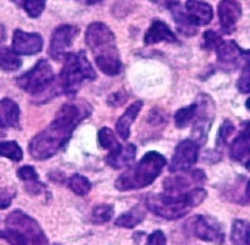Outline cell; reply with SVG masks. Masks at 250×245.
<instances>
[{
	"mask_svg": "<svg viewBox=\"0 0 250 245\" xmlns=\"http://www.w3.org/2000/svg\"><path fill=\"white\" fill-rule=\"evenodd\" d=\"M91 115V105L85 100H74L64 104L57 111L53 122L30 140L28 150L35 160L54 157L73 137L83 120Z\"/></svg>",
	"mask_w": 250,
	"mask_h": 245,
	"instance_id": "cell-1",
	"label": "cell"
},
{
	"mask_svg": "<svg viewBox=\"0 0 250 245\" xmlns=\"http://www.w3.org/2000/svg\"><path fill=\"white\" fill-rule=\"evenodd\" d=\"M85 43L93 53L94 60L103 74L118 75L122 71V60L113 30L106 24L94 21L86 28Z\"/></svg>",
	"mask_w": 250,
	"mask_h": 245,
	"instance_id": "cell-2",
	"label": "cell"
},
{
	"mask_svg": "<svg viewBox=\"0 0 250 245\" xmlns=\"http://www.w3.org/2000/svg\"><path fill=\"white\" fill-rule=\"evenodd\" d=\"M205 198L207 190L202 186L185 193L151 194L145 200V205L156 217L167 220H176L185 217L193 208L200 205Z\"/></svg>",
	"mask_w": 250,
	"mask_h": 245,
	"instance_id": "cell-3",
	"label": "cell"
},
{
	"mask_svg": "<svg viewBox=\"0 0 250 245\" xmlns=\"http://www.w3.org/2000/svg\"><path fill=\"white\" fill-rule=\"evenodd\" d=\"M167 165V159L158 151H148L137 164L122 173L115 180V188L120 191L143 189L153 184Z\"/></svg>",
	"mask_w": 250,
	"mask_h": 245,
	"instance_id": "cell-4",
	"label": "cell"
},
{
	"mask_svg": "<svg viewBox=\"0 0 250 245\" xmlns=\"http://www.w3.org/2000/svg\"><path fill=\"white\" fill-rule=\"evenodd\" d=\"M62 60L64 64L58 80L62 94L74 97L84 82L97 79V73L86 58L85 52L66 53Z\"/></svg>",
	"mask_w": 250,
	"mask_h": 245,
	"instance_id": "cell-5",
	"label": "cell"
},
{
	"mask_svg": "<svg viewBox=\"0 0 250 245\" xmlns=\"http://www.w3.org/2000/svg\"><path fill=\"white\" fill-rule=\"evenodd\" d=\"M6 229L18 231L28 242V245H48V238L39 223L23 210L12 211L5 219Z\"/></svg>",
	"mask_w": 250,
	"mask_h": 245,
	"instance_id": "cell-6",
	"label": "cell"
},
{
	"mask_svg": "<svg viewBox=\"0 0 250 245\" xmlns=\"http://www.w3.org/2000/svg\"><path fill=\"white\" fill-rule=\"evenodd\" d=\"M54 82V71L45 59L38 60L30 70L17 79V85L33 97L45 91Z\"/></svg>",
	"mask_w": 250,
	"mask_h": 245,
	"instance_id": "cell-7",
	"label": "cell"
},
{
	"mask_svg": "<svg viewBox=\"0 0 250 245\" xmlns=\"http://www.w3.org/2000/svg\"><path fill=\"white\" fill-rule=\"evenodd\" d=\"M196 115L193 129V140L199 146L204 145L208 139V133L211 128L214 119V103L213 99L208 95L202 94L195 100Z\"/></svg>",
	"mask_w": 250,
	"mask_h": 245,
	"instance_id": "cell-8",
	"label": "cell"
},
{
	"mask_svg": "<svg viewBox=\"0 0 250 245\" xmlns=\"http://www.w3.org/2000/svg\"><path fill=\"white\" fill-rule=\"evenodd\" d=\"M207 180V175L202 169H188V170L178 171L171 177L165 178L163 188L165 193L178 194L185 193L191 189L202 188Z\"/></svg>",
	"mask_w": 250,
	"mask_h": 245,
	"instance_id": "cell-9",
	"label": "cell"
},
{
	"mask_svg": "<svg viewBox=\"0 0 250 245\" xmlns=\"http://www.w3.org/2000/svg\"><path fill=\"white\" fill-rule=\"evenodd\" d=\"M216 58L220 69L224 71H233L249 61V52L240 48L234 40H223L215 49Z\"/></svg>",
	"mask_w": 250,
	"mask_h": 245,
	"instance_id": "cell-10",
	"label": "cell"
},
{
	"mask_svg": "<svg viewBox=\"0 0 250 245\" xmlns=\"http://www.w3.org/2000/svg\"><path fill=\"white\" fill-rule=\"evenodd\" d=\"M199 149L200 146L193 139H185L180 142L174 151L169 170L171 173H178L193 168L199 159Z\"/></svg>",
	"mask_w": 250,
	"mask_h": 245,
	"instance_id": "cell-11",
	"label": "cell"
},
{
	"mask_svg": "<svg viewBox=\"0 0 250 245\" xmlns=\"http://www.w3.org/2000/svg\"><path fill=\"white\" fill-rule=\"evenodd\" d=\"M79 34V28L75 25H60L54 30L49 45V55L51 59L62 60L65 57L66 50L73 45V41Z\"/></svg>",
	"mask_w": 250,
	"mask_h": 245,
	"instance_id": "cell-12",
	"label": "cell"
},
{
	"mask_svg": "<svg viewBox=\"0 0 250 245\" xmlns=\"http://www.w3.org/2000/svg\"><path fill=\"white\" fill-rule=\"evenodd\" d=\"M189 225H190V233L198 239L208 243H215V244L224 243L225 237L220 226L204 215L194 217L189 222Z\"/></svg>",
	"mask_w": 250,
	"mask_h": 245,
	"instance_id": "cell-13",
	"label": "cell"
},
{
	"mask_svg": "<svg viewBox=\"0 0 250 245\" xmlns=\"http://www.w3.org/2000/svg\"><path fill=\"white\" fill-rule=\"evenodd\" d=\"M242 13L240 0H220L218 5V17L223 33L231 34L235 30L236 23L242 18Z\"/></svg>",
	"mask_w": 250,
	"mask_h": 245,
	"instance_id": "cell-14",
	"label": "cell"
},
{
	"mask_svg": "<svg viewBox=\"0 0 250 245\" xmlns=\"http://www.w3.org/2000/svg\"><path fill=\"white\" fill-rule=\"evenodd\" d=\"M43 49V38L38 33L17 29L13 34V52L18 55H35Z\"/></svg>",
	"mask_w": 250,
	"mask_h": 245,
	"instance_id": "cell-15",
	"label": "cell"
},
{
	"mask_svg": "<svg viewBox=\"0 0 250 245\" xmlns=\"http://www.w3.org/2000/svg\"><path fill=\"white\" fill-rule=\"evenodd\" d=\"M185 17L193 26H205L213 20V8L202 0H187Z\"/></svg>",
	"mask_w": 250,
	"mask_h": 245,
	"instance_id": "cell-16",
	"label": "cell"
},
{
	"mask_svg": "<svg viewBox=\"0 0 250 245\" xmlns=\"http://www.w3.org/2000/svg\"><path fill=\"white\" fill-rule=\"evenodd\" d=\"M160 41H168V43H176L178 38L174 34L168 24L163 20H154L150 28L146 30L144 35L145 45H153Z\"/></svg>",
	"mask_w": 250,
	"mask_h": 245,
	"instance_id": "cell-17",
	"label": "cell"
},
{
	"mask_svg": "<svg viewBox=\"0 0 250 245\" xmlns=\"http://www.w3.org/2000/svg\"><path fill=\"white\" fill-rule=\"evenodd\" d=\"M137 155V146L134 144H125L113 151H109L105 162L113 169H123L125 166L131 165L133 160Z\"/></svg>",
	"mask_w": 250,
	"mask_h": 245,
	"instance_id": "cell-18",
	"label": "cell"
},
{
	"mask_svg": "<svg viewBox=\"0 0 250 245\" xmlns=\"http://www.w3.org/2000/svg\"><path fill=\"white\" fill-rule=\"evenodd\" d=\"M229 155L234 162L243 163L245 168L249 166L250 159V135L249 129L245 126L244 130L234 139V142L230 144L229 149Z\"/></svg>",
	"mask_w": 250,
	"mask_h": 245,
	"instance_id": "cell-19",
	"label": "cell"
},
{
	"mask_svg": "<svg viewBox=\"0 0 250 245\" xmlns=\"http://www.w3.org/2000/svg\"><path fill=\"white\" fill-rule=\"evenodd\" d=\"M142 108L143 102L142 100H137V102H134L133 104H130V106H128L126 110L123 113L122 117L118 119L115 129H117L118 135H119L123 140H126L130 137V128L131 125H133L134 120L137 119V117L139 115Z\"/></svg>",
	"mask_w": 250,
	"mask_h": 245,
	"instance_id": "cell-20",
	"label": "cell"
},
{
	"mask_svg": "<svg viewBox=\"0 0 250 245\" xmlns=\"http://www.w3.org/2000/svg\"><path fill=\"white\" fill-rule=\"evenodd\" d=\"M20 122V108L14 100H0V128H18Z\"/></svg>",
	"mask_w": 250,
	"mask_h": 245,
	"instance_id": "cell-21",
	"label": "cell"
},
{
	"mask_svg": "<svg viewBox=\"0 0 250 245\" xmlns=\"http://www.w3.org/2000/svg\"><path fill=\"white\" fill-rule=\"evenodd\" d=\"M17 175L21 182L24 183L26 191L31 195H39L43 193L44 184L40 182L39 175H38L37 170L34 166L31 165H24L20 169H18Z\"/></svg>",
	"mask_w": 250,
	"mask_h": 245,
	"instance_id": "cell-22",
	"label": "cell"
},
{
	"mask_svg": "<svg viewBox=\"0 0 250 245\" xmlns=\"http://www.w3.org/2000/svg\"><path fill=\"white\" fill-rule=\"evenodd\" d=\"M145 217H146V210H145L144 206L138 204V205L133 206L130 210L123 213L115 220V225L125 229H133L139 225V224H142L144 222Z\"/></svg>",
	"mask_w": 250,
	"mask_h": 245,
	"instance_id": "cell-23",
	"label": "cell"
},
{
	"mask_svg": "<svg viewBox=\"0 0 250 245\" xmlns=\"http://www.w3.org/2000/svg\"><path fill=\"white\" fill-rule=\"evenodd\" d=\"M250 224L248 220L236 219L231 226L230 239L234 245H250Z\"/></svg>",
	"mask_w": 250,
	"mask_h": 245,
	"instance_id": "cell-24",
	"label": "cell"
},
{
	"mask_svg": "<svg viewBox=\"0 0 250 245\" xmlns=\"http://www.w3.org/2000/svg\"><path fill=\"white\" fill-rule=\"evenodd\" d=\"M21 59L13 49H0V69L3 71H15L21 66Z\"/></svg>",
	"mask_w": 250,
	"mask_h": 245,
	"instance_id": "cell-25",
	"label": "cell"
},
{
	"mask_svg": "<svg viewBox=\"0 0 250 245\" xmlns=\"http://www.w3.org/2000/svg\"><path fill=\"white\" fill-rule=\"evenodd\" d=\"M114 217V206L110 204H98L97 206H94L91 210L90 219L91 223L94 224H105V223L110 222Z\"/></svg>",
	"mask_w": 250,
	"mask_h": 245,
	"instance_id": "cell-26",
	"label": "cell"
},
{
	"mask_svg": "<svg viewBox=\"0 0 250 245\" xmlns=\"http://www.w3.org/2000/svg\"><path fill=\"white\" fill-rule=\"evenodd\" d=\"M196 115V104H191L185 108L179 109L174 115V122H175L176 128L184 129L190 125V122H194Z\"/></svg>",
	"mask_w": 250,
	"mask_h": 245,
	"instance_id": "cell-27",
	"label": "cell"
},
{
	"mask_svg": "<svg viewBox=\"0 0 250 245\" xmlns=\"http://www.w3.org/2000/svg\"><path fill=\"white\" fill-rule=\"evenodd\" d=\"M171 12H173L174 19H175L176 25H178V30H179L182 34L187 35V37H193V35L196 34V28L189 23V20L187 19L185 13L183 12L180 5L171 9Z\"/></svg>",
	"mask_w": 250,
	"mask_h": 245,
	"instance_id": "cell-28",
	"label": "cell"
},
{
	"mask_svg": "<svg viewBox=\"0 0 250 245\" xmlns=\"http://www.w3.org/2000/svg\"><path fill=\"white\" fill-rule=\"evenodd\" d=\"M68 185L70 190L74 194H77V195H79V197H85L91 190V183L89 182L88 178L80 174L73 175L69 179Z\"/></svg>",
	"mask_w": 250,
	"mask_h": 245,
	"instance_id": "cell-29",
	"label": "cell"
},
{
	"mask_svg": "<svg viewBox=\"0 0 250 245\" xmlns=\"http://www.w3.org/2000/svg\"><path fill=\"white\" fill-rule=\"evenodd\" d=\"M0 157L13 162H20L24 155L19 144L14 140H10V142H0Z\"/></svg>",
	"mask_w": 250,
	"mask_h": 245,
	"instance_id": "cell-30",
	"label": "cell"
},
{
	"mask_svg": "<svg viewBox=\"0 0 250 245\" xmlns=\"http://www.w3.org/2000/svg\"><path fill=\"white\" fill-rule=\"evenodd\" d=\"M98 142H99V145L103 149H106L109 151L115 150L120 146V143L118 142L114 131L110 128H106V126L100 129L99 133H98Z\"/></svg>",
	"mask_w": 250,
	"mask_h": 245,
	"instance_id": "cell-31",
	"label": "cell"
},
{
	"mask_svg": "<svg viewBox=\"0 0 250 245\" xmlns=\"http://www.w3.org/2000/svg\"><path fill=\"white\" fill-rule=\"evenodd\" d=\"M234 131H235V125L233 124V122L231 120H224L222 126L219 128L218 135H216V148H224Z\"/></svg>",
	"mask_w": 250,
	"mask_h": 245,
	"instance_id": "cell-32",
	"label": "cell"
},
{
	"mask_svg": "<svg viewBox=\"0 0 250 245\" xmlns=\"http://www.w3.org/2000/svg\"><path fill=\"white\" fill-rule=\"evenodd\" d=\"M46 0H23V8L28 17L38 18L45 9Z\"/></svg>",
	"mask_w": 250,
	"mask_h": 245,
	"instance_id": "cell-33",
	"label": "cell"
},
{
	"mask_svg": "<svg viewBox=\"0 0 250 245\" xmlns=\"http://www.w3.org/2000/svg\"><path fill=\"white\" fill-rule=\"evenodd\" d=\"M0 239L6 240L10 245H28V242L21 234H19L18 231L10 230V229L0 231Z\"/></svg>",
	"mask_w": 250,
	"mask_h": 245,
	"instance_id": "cell-34",
	"label": "cell"
},
{
	"mask_svg": "<svg viewBox=\"0 0 250 245\" xmlns=\"http://www.w3.org/2000/svg\"><path fill=\"white\" fill-rule=\"evenodd\" d=\"M222 41V35L218 34L215 30H207L204 33V43H203V45L208 50H215Z\"/></svg>",
	"mask_w": 250,
	"mask_h": 245,
	"instance_id": "cell-35",
	"label": "cell"
},
{
	"mask_svg": "<svg viewBox=\"0 0 250 245\" xmlns=\"http://www.w3.org/2000/svg\"><path fill=\"white\" fill-rule=\"evenodd\" d=\"M238 89L244 94H248L250 91V66L249 63L244 65V69L242 71V75L239 78Z\"/></svg>",
	"mask_w": 250,
	"mask_h": 245,
	"instance_id": "cell-36",
	"label": "cell"
},
{
	"mask_svg": "<svg viewBox=\"0 0 250 245\" xmlns=\"http://www.w3.org/2000/svg\"><path fill=\"white\" fill-rule=\"evenodd\" d=\"M15 197V191L9 188H0V209L9 208Z\"/></svg>",
	"mask_w": 250,
	"mask_h": 245,
	"instance_id": "cell-37",
	"label": "cell"
},
{
	"mask_svg": "<svg viewBox=\"0 0 250 245\" xmlns=\"http://www.w3.org/2000/svg\"><path fill=\"white\" fill-rule=\"evenodd\" d=\"M145 245H167V237L162 230H155L149 235Z\"/></svg>",
	"mask_w": 250,
	"mask_h": 245,
	"instance_id": "cell-38",
	"label": "cell"
},
{
	"mask_svg": "<svg viewBox=\"0 0 250 245\" xmlns=\"http://www.w3.org/2000/svg\"><path fill=\"white\" fill-rule=\"evenodd\" d=\"M126 99H128V95L125 94L124 91H117V93H114V94L109 98L108 104L110 106L117 108V106L123 105V104L126 102Z\"/></svg>",
	"mask_w": 250,
	"mask_h": 245,
	"instance_id": "cell-39",
	"label": "cell"
},
{
	"mask_svg": "<svg viewBox=\"0 0 250 245\" xmlns=\"http://www.w3.org/2000/svg\"><path fill=\"white\" fill-rule=\"evenodd\" d=\"M153 3L158 4V5H162L165 6V8H169V9H173L175 6L180 5V0H151Z\"/></svg>",
	"mask_w": 250,
	"mask_h": 245,
	"instance_id": "cell-40",
	"label": "cell"
},
{
	"mask_svg": "<svg viewBox=\"0 0 250 245\" xmlns=\"http://www.w3.org/2000/svg\"><path fill=\"white\" fill-rule=\"evenodd\" d=\"M6 39V33L5 28H4L3 24H0V44H3Z\"/></svg>",
	"mask_w": 250,
	"mask_h": 245,
	"instance_id": "cell-41",
	"label": "cell"
},
{
	"mask_svg": "<svg viewBox=\"0 0 250 245\" xmlns=\"http://www.w3.org/2000/svg\"><path fill=\"white\" fill-rule=\"evenodd\" d=\"M103 0H86V3L89 4V5H94V4H98V3H102Z\"/></svg>",
	"mask_w": 250,
	"mask_h": 245,
	"instance_id": "cell-42",
	"label": "cell"
},
{
	"mask_svg": "<svg viewBox=\"0 0 250 245\" xmlns=\"http://www.w3.org/2000/svg\"><path fill=\"white\" fill-rule=\"evenodd\" d=\"M12 1L15 4H23V0H12Z\"/></svg>",
	"mask_w": 250,
	"mask_h": 245,
	"instance_id": "cell-43",
	"label": "cell"
},
{
	"mask_svg": "<svg viewBox=\"0 0 250 245\" xmlns=\"http://www.w3.org/2000/svg\"><path fill=\"white\" fill-rule=\"evenodd\" d=\"M54 245H59V244H54Z\"/></svg>",
	"mask_w": 250,
	"mask_h": 245,
	"instance_id": "cell-44",
	"label": "cell"
}]
</instances>
